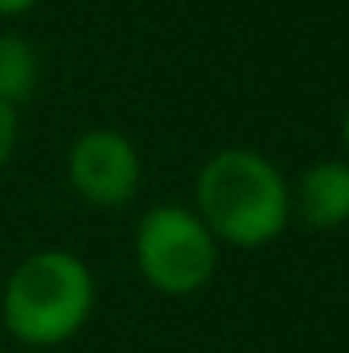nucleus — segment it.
<instances>
[{
	"instance_id": "f257e3e1",
	"label": "nucleus",
	"mask_w": 349,
	"mask_h": 353,
	"mask_svg": "<svg viewBox=\"0 0 349 353\" xmlns=\"http://www.w3.org/2000/svg\"><path fill=\"white\" fill-rule=\"evenodd\" d=\"M94 312V275L62 247L25 255L0 288V333L29 350H54L83 333Z\"/></svg>"
},
{
	"instance_id": "f03ea898",
	"label": "nucleus",
	"mask_w": 349,
	"mask_h": 353,
	"mask_svg": "<svg viewBox=\"0 0 349 353\" xmlns=\"http://www.w3.org/2000/svg\"><path fill=\"white\" fill-rule=\"evenodd\" d=\"M292 193L283 173L251 148H222L197 173V218L230 247H263L283 234Z\"/></svg>"
},
{
	"instance_id": "7ed1b4c3",
	"label": "nucleus",
	"mask_w": 349,
	"mask_h": 353,
	"mask_svg": "<svg viewBox=\"0 0 349 353\" xmlns=\"http://www.w3.org/2000/svg\"><path fill=\"white\" fill-rule=\"evenodd\" d=\"M136 267L148 288L165 296H193L218 267V239L185 205H157L136 226Z\"/></svg>"
},
{
	"instance_id": "20e7f679",
	"label": "nucleus",
	"mask_w": 349,
	"mask_h": 353,
	"mask_svg": "<svg viewBox=\"0 0 349 353\" xmlns=\"http://www.w3.org/2000/svg\"><path fill=\"white\" fill-rule=\"evenodd\" d=\"M66 181L83 201L99 210L128 205L140 189V152L123 132L90 128L83 136H74L66 152Z\"/></svg>"
},
{
	"instance_id": "39448f33",
	"label": "nucleus",
	"mask_w": 349,
	"mask_h": 353,
	"mask_svg": "<svg viewBox=\"0 0 349 353\" xmlns=\"http://www.w3.org/2000/svg\"><path fill=\"white\" fill-rule=\"evenodd\" d=\"M300 218L312 230H333L349 222V161H321L300 176Z\"/></svg>"
},
{
	"instance_id": "423d86ee",
	"label": "nucleus",
	"mask_w": 349,
	"mask_h": 353,
	"mask_svg": "<svg viewBox=\"0 0 349 353\" xmlns=\"http://www.w3.org/2000/svg\"><path fill=\"white\" fill-rule=\"evenodd\" d=\"M37 83H41L37 50L17 33H0V103L8 107L29 103L37 94Z\"/></svg>"
},
{
	"instance_id": "0eeeda50",
	"label": "nucleus",
	"mask_w": 349,
	"mask_h": 353,
	"mask_svg": "<svg viewBox=\"0 0 349 353\" xmlns=\"http://www.w3.org/2000/svg\"><path fill=\"white\" fill-rule=\"evenodd\" d=\"M17 140H21V119H17V107L0 103V169L12 161V152H17Z\"/></svg>"
},
{
	"instance_id": "6e6552de",
	"label": "nucleus",
	"mask_w": 349,
	"mask_h": 353,
	"mask_svg": "<svg viewBox=\"0 0 349 353\" xmlns=\"http://www.w3.org/2000/svg\"><path fill=\"white\" fill-rule=\"evenodd\" d=\"M29 8H37V0H0V17H25Z\"/></svg>"
},
{
	"instance_id": "1a4fd4ad",
	"label": "nucleus",
	"mask_w": 349,
	"mask_h": 353,
	"mask_svg": "<svg viewBox=\"0 0 349 353\" xmlns=\"http://www.w3.org/2000/svg\"><path fill=\"white\" fill-rule=\"evenodd\" d=\"M341 132H346V148H349V107H346V128Z\"/></svg>"
},
{
	"instance_id": "9d476101",
	"label": "nucleus",
	"mask_w": 349,
	"mask_h": 353,
	"mask_svg": "<svg viewBox=\"0 0 349 353\" xmlns=\"http://www.w3.org/2000/svg\"><path fill=\"white\" fill-rule=\"evenodd\" d=\"M0 353H4V333H0Z\"/></svg>"
}]
</instances>
